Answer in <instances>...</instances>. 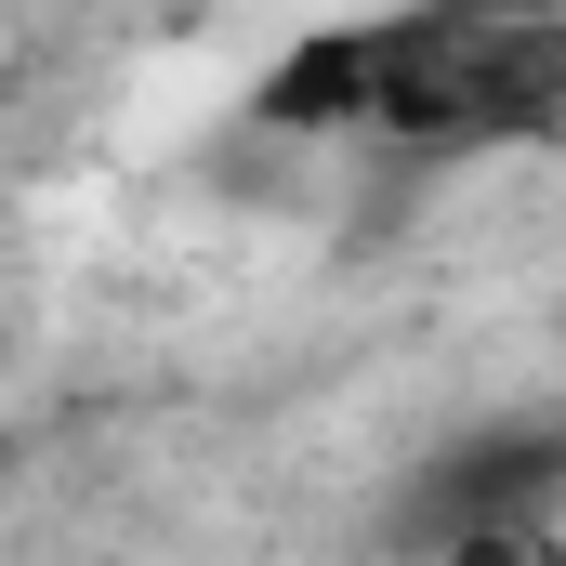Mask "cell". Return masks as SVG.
I'll return each mask as SVG.
<instances>
[{"label": "cell", "mask_w": 566, "mask_h": 566, "mask_svg": "<svg viewBox=\"0 0 566 566\" xmlns=\"http://www.w3.org/2000/svg\"><path fill=\"white\" fill-rule=\"evenodd\" d=\"M448 566H541V527H474V541H448Z\"/></svg>", "instance_id": "obj_4"}, {"label": "cell", "mask_w": 566, "mask_h": 566, "mask_svg": "<svg viewBox=\"0 0 566 566\" xmlns=\"http://www.w3.org/2000/svg\"><path fill=\"white\" fill-rule=\"evenodd\" d=\"M554 488H566V434H488V448H461V461H448V474L422 488V527H434V541H474V527H527Z\"/></svg>", "instance_id": "obj_2"}, {"label": "cell", "mask_w": 566, "mask_h": 566, "mask_svg": "<svg viewBox=\"0 0 566 566\" xmlns=\"http://www.w3.org/2000/svg\"><path fill=\"white\" fill-rule=\"evenodd\" d=\"M382 80H396V27H303L277 66L251 80V119H264L277 145L382 133Z\"/></svg>", "instance_id": "obj_1"}, {"label": "cell", "mask_w": 566, "mask_h": 566, "mask_svg": "<svg viewBox=\"0 0 566 566\" xmlns=\"http://www.w3.org/2000/svg\"><path fill=\"white\" fill-rule=\"evenodd\" d=\"M434 27H461V40H527V27H566V0H434Z\"/></svg>", "instance_id": "obj_3"}]
</instances>
